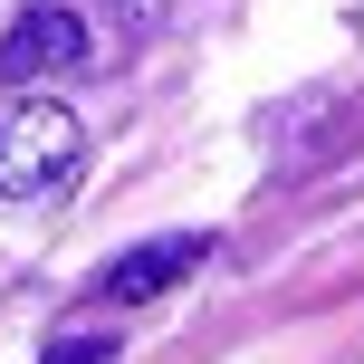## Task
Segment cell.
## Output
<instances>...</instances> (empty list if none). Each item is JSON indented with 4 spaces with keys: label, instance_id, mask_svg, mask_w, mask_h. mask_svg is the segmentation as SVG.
I'll return each instance as SVG.
<instances>
[{
    "label": "cell",
    "instance_id": "6da1fadb",
    "mask_svg": "<svg viewBox=\"0 0 364 364\" xmlns=\"http://www.w3.org/2000/svg\"><path fill=\"white\" fill-rule=\"evenodd\" d=\"M87 164V125H77V106H58V96H29L19 87L10 106H0V211H38V201H58Z\"/></svg>",
    "mask_w": 364,
    "mask_h": 364
},
{
    "label": "cell",
    "instance_id": "3957f363",
    "mask_svg": "<svg viewBox=\"0 0 364 364\" xmlns=\"http://www.w3.org/2000/svg\"><path fill=\"white\" fill-rule=\"evenodd\" d=\"M201 259H211V240H201V230H164V240H134L125 259H106L96 297H106V307H144V297L182 288V278H192Z\"/></svg>",
    "mask_w": 364,
    "mask_h": 364
},
{
    "label": "cell",
    "instance_id": "5b68a950",
    "mask_svg": "<svg viewBox=\"0 0 364 364\" xmlns=\"http://www.w3.org/2000/svg\"><path fill=\"white\" fill-rule=\"evenodd\" d=\"M38 364H115V336H58Z\"/></svg>",
    "mask_w": 364,
    "mask_h": 364
},
{
    "label": "cell",
    "instance_id": "277c9868",
    "mask_svg": "<svg viewBox=\"0 0 364 364\" xmlns=\"http://www.w3.org/2000/svg\"><path fill=\"white\" fill-rule=\"evenodd\" d=\"M173 10H182V0H106V19H115V29H125V38H144V29H164Z\"/></svg>",
    "mask_w": 364,
    "mask_h": 364
},
{
    "label": "cell",
    "instance_id": "7a4b0ae2",
    "mask_svg": "<svg viewBox=\"0 0 364 364\" xmlns=\"http://www.w3.org/2000/svg\"><path fill=\"white\" fill-rule=\"evenodd\" d=\"M87 48H96L87 19L58 10V0H38V10H19L10 29H0V77H10V87H29V77H77Z\"/></svg>",
    "mask_w": 364,
    "mask_h": 364
}]
</instances>
